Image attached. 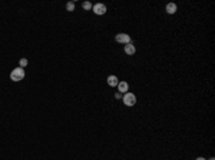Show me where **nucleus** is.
Masks as SVG:
<instances>
[{
	"mask_svg": "<svg viewBox=\"0 0 215 160\" xmlns=\"http://www.w3.org/2000/svg\"><path fill=\"white\" fill-rule=\"evenodd\" d=\"M115 40H116L118 43L128 45V43H131V36L126 35V33H118V35L115 36Z\"/></svg>",
	"mask_w": 215,
	"mask_h": 160,
	"instance_id": "nucleus-3",
	"label": "nucleus"
},
{
	"mask_svg": "<svg viewBox=\"0 0 215 160\" xmlns=\"http://www.w3.org/2000/svg\"><path fill=\"white\" fill-rule=\"evenodd\" d=\"M25 69H22V67H16V69H13L12 70V73H10V79L13 80V82H20V80L25 79Z\"/></svg>",
	"mask_w": 215,
	"mask_h": 160,
	"instance_id": "nucleus-1",
	"label": "nucleus"
},
{
	"mask_svg": "<svg viewBox=\"0 0 215 160\" xmlns=\"http://www.w3.org/2000/svg\"><path fill=\"white\" fill-rule=\"evenodd\" d=\"M176 9H178V7H176L175 3H168L167 5V13L168 14H175Z\"/></svg>",
	"mask_w": 215,
	"mask_h": 160,
	"instance_id": "nucleus-8",
	"label": "nucleus"
},
{
	"mask_svg": "<svg viewBox=\"0 0 215 160\" xmlns=\"http://www.w3.org/2000/svg\"><path fill=\"white\" fill-rule=\"evenodd\" d=\"M82 7H83L85 10H92V3H90V2H85L83 5H82Z\"/></svg>",
	"mask_w": 215,
	"mask_h": 160,
	"instance_id": "nucleus-11",
	"label": "nucleus"
},
{
	"mask_svg": "<svg viewBox=\"0 0 215 160\" xmlns=\"http://www.w3.org/2000/svg\"><path fill=\"white\" fill-rule=\"evenodd\" d=\"M92 10L93 13L98 14V16H102V14L106 13V6L103 3H96L95 6H92Z\"/></svg>",
	"mask_w": 215,
	"mask_h": 160,
	"instance_id": "nucleus-4",
	"label": "nucleus"
},
{
	"mask_svg": "<svg viewBox=\"0 0 215 160\" xmlns=\"http://www.w3.org/2000/svg\"><path fill=\"white\" fill-rule=\"evenodd\" d=\"M66 10H67V12H73V10H75V2H69V3L66 5Z\"/></svg>",
	"mask_w": 215,
	"mask_h": 160,
	"instance_id": "nucleus-9",
	"label": "nucleus"
},
{
	"mask_svg": "<svg viewBox=\"0 0 215 160\" xmlns=\"http://www.w3.org/2000/svg\"><path fill=\"white\" fill-rule=\"evenodd\" d=\"M195 160H206V159H205V157H197Z\"/></svg>",
	"mask_w": 215,
	"mask_h": 160,
	"instance_id": "nucleus-13",
	"label": "nucleus"
},
{
	"mask_svg": "<svg viewBox=\"0 0 215 160\" xmlns=\"http://www.w3.org/2000/svg\"><path fill=\"white\" fill-rule=\"evenodd\" d=\"M27 63H29V62H27V59H25V57H23V59H20V60H19V64H20V66H19V67H22V69H25V67L27 66Z\"/></svg>",
	"mask_w": 215,
	"mask_h": 160,
	"instance_id": "nucleus-10",
	"label": "nucleus"
},
{
	"mask_svg": "<svg viewBox=\"0 0 215 160\" xmlns=\"http://www.w3.org/2000/svg\"><path fill=\"white\" fill-rule=\"evenodd\" d=\"M122 102L126 104L128 107H132V106H135V103H136V96L133 93H125L122 96Z\"/></svg>",
	"mask_w": 215,
	"mask_h": 160,
	"instance_id": "nucleus-2",
	"label": "nucleus"
},
{
	"mask_svg": "<svg viewBox=\"0 0 215 160\" xmlns=\"http://www.w3.org/2000/svg\"><path fill=\"white\" fill-rule=\"evenodd\" d=\"M128 89H129V85H128L126 82H119L118 83V90H119V93H128Z\"/></svg>",
	"mask_w": 215,
	"mask_h": 160,
	"instance_id": "nucleus-6",
	"label": "nucleus"
},
{
	"mask_svg": "<svg viewBox=\"0 0 215 160\" xmlns=\"http://www.w3.org/2000/svg\"><path fill=\"white\" fill-rule=\"evenodd\" d=\"M118 83H119V80H118V77L116 76H109L108 77V85L110 86V87H115V86H118Z\"/></svg>",
	"mask_w": 215,
	"mask_h": 160,
	"instance_id": "nucleus-7",
	"label": "nucleus"
},
{
	"mask_svg": "<svg viewBox=\"0 0 215 160\" xmlns=\"http://www.w3.org/2000/svg\"><path fill=\"white\" fill-rule=\"evenodd\" d=\"M123 50H125V53L129 54V56H132V54H135L136 52V47L133 45H132V42L131 43H128V45H125V47H123Z\"/></svg>",
	"mask_w": 215,
	"mask_h": 160,
	"instance_id": "nucleus-5",
	"label": "nucleus"
},
{
	"mask_svg": "<svg viewBox=\"0 0 215 160\" xmlns=\"http://www.w3.org/2000/svg\"><path fill=\"white\" fill-rule=\"evenodd\" d=\"M122 96H123V94H122V93H119V92H118V93L115 94V99H118V100H119V99H122Z\"/></svg>",
	"mask_w": 215,
	"mask_h": 160,
	"instance_id": "nucleus-12",
	"label": "nucleus"
},
{
	"mask_svg": "<svg viewBox=\"0 0 215 160\" xmlns=\"http://www.w3.org/2000/svg\"><path fill=\"white\" fill-rule=\"evenodd\" d=\"M209 160H215V159H214V157H211V159H209Z\"/></svg>",
	"mask_w": 215,
	"mask_h": 160,
	"instance_id": "nucleus-14",
	"label": "nucleus"
}]
</instances>
